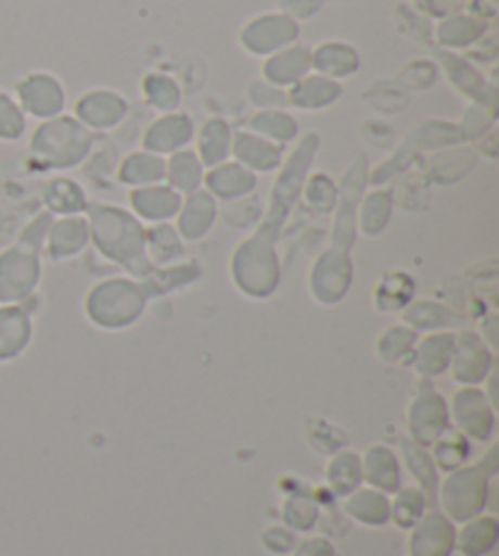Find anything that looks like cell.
<instances>
[{"label": "cell", "mask_w": 499, "mask_h": 556, "mask_svg": "<svg viewBox=\"0 0 499 556\" xmlns=\"http://www.w3.org/2000/svg\"><path fill=\"white\" fill-rule=\"evenodd\" d=\"M86 211L91 240L107 260L125 266L135 276H152L154 266L146 256V230L132 213L100 203H88Z\"/></svg>", "instance_id": "1"}, {"label": "cell", "mask_w": 499, "mask_h": 556, "mask_svg": "<svg viewBox=\"0 0 499 556\" xmlns=\"http://www.w3.org/2000/svg\"><path fill=\"white\" fill-rule=\"evenodd\" d=\"M95 132L88 130L74 115H56L39 123L29 137V156L47 172H68L84 164L93 152Z\"/></svg>", "instance_id": "2"}, {"label": "cell", "mask_w": 499, "mask_h": 556, "mask_svg": "<svg viewBox=\"0 0 499 556\" xmlns=\"http://www.w3.org/2000/svg\"><path fill=\"white\" fill-rule=\"evenodd\" d=\"M319 139L317 132H307L299 135L297 144L291 154L285 156V162L278 168V178L273 184L271 191V201H268V211L261 227H258V235L268 237V240H278V232L283 230L285 217L291 215V211L295 207V203L299 201V193H303L305 178L312 172L315 156L319 152Z\"/></svg>", "instance_id": "3"}, {"label": "cell", "mask_w": 499, "mask_h": 556, "mask_svg": "<svg viewBox=\"0 0 499 556\" xmlns=\"http://www.w3.org/2000/svg\"><path fill=\"white\" fill-rule=\"evenodd\" d=\"M52 225V213L39 215L25 227L15 247L0 254V303L15 305L35 291L39 281V250Z\"/></svg>", "instance_id": "4"}, {"label": "cell", "mask_w": 499, "mask_h": 556, "mask_svg": "<svg viewBox=\"0 0 499 556\" xmlns=\"http://www.w3.org/2000/svg\"><path fill=\"white\" fill-rule=\"evenodd\" d=\"M232 278L239 291L252 298H268L281 281L276 242L264 235L248 237L232 256Z\"/></svg>", "instance_id": "5"}, {"label": "cell", "mask_w": 499, "mask_h": 556, "mask_svg": "<svg viewBox=\"0 0 499 556\" xmlns=\"http://www.w3.org/2000/svg\"><path fill=\"white\" fill-rule=\"evenodd\" d=\"M146 305V291L144 286L127 278H110L95 286L88 293L86 313L91 320L107 330H117V327H127L139 320Z\"/></svg>", "instance_id": "6"}, {"label": "cell", "mask_w": 499, "mask_h": 556, "mask_svg": "<svg viewBox=\"0 0 499 556\" xmlns=\"http://www.w3.org/2000/svg\"><path fill=\"white\" fill-rule=\"evenodd\" d=\"M368 159L361 154L356 156L351 164H348L346 174L342 178V186H338V195H336V220H334V235H332V247L334 250H351V244L356 240V215H358V203L366 193L368 186Z\"/></svg>", "instance_id": "7"}, {"label": "cell", "mask_w": 499, "mask_h": 556, "mask_svg": "<svg viewBox=\"0 0 499 556\" xmlns=\"http://www.w3.org/2000/svg\"><path fill=\"white\" fill-rule=\"evenodd\" d=\"M13 98L27 117L35 121H52L66 111V91L54 74L29 72L15 84Z\"/></svg>", "instance_id": "8"}, {"label": "cell", "mask_w": 499, "mask_h": 556, "mask_svg": "<svg viewBox=\"0 0 499 556\" xmlns=\"http://www.w3.org/2000/svg\"><path fill=\"white\" fill-rule=\"evenodd\" d=\"M299 42V25L283 13L258 15L239 33V47L252 56H271L287 45Z\"/></svg>", "instance_id": "9"}, {"label": "cell", "mask_w": 499, "mask_h": 556, "mask_svg": "<svg viewBox=\"0 0 499 556\" xmlns=\"http://www.w3.org/2000/svg\"><path fill=\"white\" fill-rule=\"evenodd\" d=\"M129 113L127 98L115 88H93L78 96L74 103V117L91 132L115 130L125 123Z\"/></svg>", "instance_id": "10"}, {"label": "cell", "mask_w": 499, "mask_h": 556, "mask_svg": "<svg viewBox=\"0 0 499 556\" xmlns=\"http://www.w3.org/2000/svg\"><path fill=\"white\" fill-rule=\"evenodd\" d=\"M351 260L344 250H329L324 252L312 266V276H309V288L312 295L322 305H334L342 301L351 288Z\"/></svg>", "instance_id": "11"}, {"label": "cell", "mask_w": 499, "mask_h": 556, "mask_svg": "<svg viewBox=\"0 0 499 556\" xmlns=\"http://www.w3.org/2000/svg\"><path fill=\"white\" fill-rule=\"evenodd\" d=\"M195 139V123L188 113H164L149 123L142 135V149L158 156H168L191 147Z\"/></svg>", "instance_id": "12"}, {"label": "cell", "mask_w": 499, "mask_h": 556, "mask_svg": "<svg viewBox=\"0 0 499 556\" xmlns=\"http://www.w3.org/2000/svg\"><path fill=\"white\" fill-rule=\"evenodd\" d=\"M307 74H312V47L303 42L287 45L281 52L266 56L261 66L264 81L283 91L303 81Z\"/></svg>", "instance_id": "13"}, {"label": "cell", "mask_w": 499, "mask_h": 556, "mask_svg": "<svg viewBox=\"0 0 499 556\" xmlns=\"http://www.w3.org/2000/svg\"><path fill=\"white\" fill-rule=\"evenodd\" d=\"M236 164H242L252 174H273L285 162V147L264 139L248 130H236L232 137V154Z\"/></svg>", "instance_id": "14"}, {"label": "cell", "mask_w": 499, "mask_h": 556, "mask_svg": "<svg viewBox=\"0 0 499 556\" xmlns=\"http://www.w3.org/2000/svg\"><path fill=\"white\" fill-rule=\"evenodd\" d=\"M438 62H442L444 74L448 81L453 84L456 91H461L463 96L471 98L475 105H485L490 108V111H495V88L485 81V76L477 72L468 59L442 49Z\"/></svg>", "instance_id": "15"}, {"label": "cell", "mask_w": 499, "mask_h": 556, "mask_svg": "<svg viewBox=\"0 0 499 556\" xmlns=\"http://www.w3.org/2000/svg\"><path fill=\"white\" fill-rule=\"evenodd\" d=\"M258 176L248 172L242 164L232 162H222L213 168H205V178H203V188L205 191L219 201H239V198H246L248 193L256 191Z\"/></svg>", "instance_id": "16"}, {"label": "cell", "mask_w": 499, "mask_h": 556, "mask_svg": "<svg viewBox=\"0 0 499 556\" xmlns=\"http://www.w3.org/2000/svg\"><path fill=\"white\" fill-rule=\"evenodd\" d=\"M344 96V86L334 78L307 74L303 81H297L293 88H287V105L303 113H319L338 103Z\"/></svg>", "instance_id": "17"}, {"label": "cell", "mask_w": 499, "mask_h": 556, "mask_svg": "<svg viewBox=\"0 0 499 556\" xmlns=\"http://www.w3.org/2000/svg\"><path fill=\"white\" fill-rule=\"evenodd\" d=\"M361 64L363 62L358 49L346 42L329 39V42H319L317 47H312V72L334 78L338 84L361 72Z\"/></svg>", "instance_id": "18"}, {"label": "cell", "mask_w": 499, "mask_h": 556, "mask_svg": "<svg viewBox=\"0 0 499 556\" xmlns=\"http://www.w3.org/2000/svg\"><path fill=\"white\" fill-rule=\"evenodd\" d=\"M129 203H132V211L139 217H144V220L166 223L181 211L183 198L168 184H154V186L132 188V193H129Z\"/></svg>", "instance_id": "19"}, {"label": "cell", "mask_w": 499, "mask_h": 556, "mask_svg": "<svg viewBox=\"0 0 499 556\" xmlns=\"http://www.w3.org/2000/svg\"><path fill=\"white\" fill-rule=\"evenodd\" d=\"M176 217L181 240L195 242L213 230L217 217V201L205 191V188H197L195 193H188Z\"/></svg>", "instance_id": "20"}, {"label": "cell", "mask_w": 499, "mask_h": 556, "mask_svg": "<svg viewBox=\"0 0 499 556\" xmlns=\"http://www.w3.org/2000/svg\"><path fill=\"white\" fill-rule=\"evenodd\" d=\"M88 242H91V227L78 215L59 217L47 230V250L54 260H68L81 252Z\"/></svg>", "instance_id": "21"}, {"label": "cell", "mask_w": 499, "mask_h": 556, "mask_svg": "<svg viewBox=\"0 0 499 556\" xmlns=\"http://www.w3.org/2000/svg\"><path fill=\"white\" fill-rule=\"evenodd\" d=\"M232 125L222 121V117H209L200 130H195V154L200 156V162H203L205 168H213L227 162L229 154H232Z\"/></svg>", "instance_id": "22"}, {"label": "cell", "mask_w": 499, "mask_h": 556, "mask_svg": "<svg viewBox=\"0 0 499 556\" xmlns=\"http://www.w3.org/2000/svg\"><path fill=\"white\" fill-rule=\"evenodd\" d=\"M117 176H119V181L129 188L164 184L166 156L152 154V152H146V149H137V152H129L123 162H119Z\"/></svg>", "instance_id": "23"}, {"label": "cell", "mask_w": 499, "mask_h": 556, "mask_svg": "<svg viewBox=\"0 0 499 556\" xmlns=\"http://www.w3.org/2000/svg\"><path fill=\"white\" fill-rule=\"evenodd\" d=\"M205 166L195 154V149L185 147L181 152L166 156V178L164 181L178 193H195L197 188H203Z\"/></svg>", "instance_id": "24"}, {"label": "cell", "mask_w": 499, "mask_h": 556, "mask_svg": "<svg viewBox=\"0 0 499 556\" xmlns=\"http://www.w3.org/2000/svg\"><path fill=\"white\" fill-rule=\"evenodd\" d=\"M33 337V323L29 315L17 305L0 307V362L13 359L25 350Z\"/></svg>", "instance_id": "25"}, {"label": "cell", "mask_w": 499, "mask_h": 556, "mask_svg": "<svg viewBox=\"0 0 499 556\" xmlns=\"http://www.w3.org/2000/svg\"><path fill=\"white\" fill-rule=\"evenodd\" d=\"M244 130L254 132L264 139H271V142L287 147L299 139V123L293 113L287 111H256Z\"/></svg>", "instance_id": "26"}, {"label": "cell", "mask_w": 499, "mask_h": 556, "mask_svg": "<svg viewBox=\"0 0 499 556\" xmlns=\"http://www.w3.org/2000/svg\"><path fill=\"white\" fill-rule=\"evenodd\" d=\"M485 25L481 20L468 15H451L436 29V39L446 52H468L477 42H483Z\"/></svg>", "instance_id": "27"}, {"label": "cell", "mask_w": 499, "mask_h": 556, "mask_svg": "<svg viewBox=\"0 0 499 556\" xmlns=\"http://www.w3.org/2000/svg\"><path fill=\"white\" fill-rule=\"evenodd\" d=\"M393 215V191L391 188H373L358 203L356 227L368 237H375L385 230Z\"/></svg>", "instance_id": "28"}, {"label": "cell", "mask_w": 499, "mask_h": 556, "mask_svg": "<svg viewBox=\"0 0 499 556\" xmlns=\"http://www.w3.org/2000/svg\"><path fill=\"white\" fill-rule=\"evenodd\" d=\"M44 205L49 207L52 215H78L84 213L88 207V198L86 191L81 188V184L72 181V178H52L44 186Z\"/></svg>", "instance_id": "29"}, {"label": "cell", "mask_w": 499, "mask_h": 556, "mask_svg": "<svg viewBox=\"0 0 499 556\" xmlns=\"http://www.w3.org/2000/svg\"><path fill=\"white\" fill-rule=\"evenodd\" d=\"M142 96L146 105H152L156 113H176L183 103V91L176 84V78L152 72L142 78Z\"/></svg>", "instance_id": "30"}, {"label": "cell", "mask_w": 499, "mask_h": 556, "mask_svg": "<svg viewBox=\"0 0 499 556\" xmlns=\"http://www.w3.org/2000/svg\"><path fill=\"white\" fill-rule=\"evenodd\" d=\"M463 142L461 127L453 123H438V121H426L417 125L407 137V144L414 149V152H422V149H442V147H453Z\"/></svg>", "instance_id": "31"}, {"label": "cell", "mask_w": 499, "mask_h": 556, "mask_svg": "<svg viewBox=\"0 0 499 556\" xmlns=\"http://www.w3.org/2000/svg\"><path fill=\"white\" fill-rule=\"evenodd\" d=\"M183 252V242L181 235L174 227H168L166 223H158L152 230H146V256L149 262L156 264H171L178 260Z\"/></svg>", "instance_id": "32"}, {"label": "cell", "mask_w": 499, "mask_h": 556, "mask_svg": "<svg viewBox=\"0 0 499 556\" xmlns=\"http://www.w3.org/2000/svg\"><path fill=\"white\" fill-rule=\"evenodd\" d=\"M456 356V369H458V379H477L483 376V371L490 364V354L485 352V346L481 344L475 334H463L461 342L456 344L453 350Z\"/></svg>", "instance_id": "33"}, {"label": "cell", "mask_w": 499, "mask_h": 556, "mask_svg": "<svg viewBox=\"0 0 499 556\" xmlns=\"http://www.w3.org/2000/svg\"><path fill=\"white\" fill-rule=\"evenodd\" d=\"M453 350H456V340L451 334L426 337L422 346H419V354H417L419 371H426V374L444 371L446 364L453 359Z\"/></svg>", "instance_id": "34"}, {"label": "cell", "mask_w": 499, "mask_h": 556, "mask_svg": "<svg viewBox=\"0 0 499 556\" xmlns=\"http://www.w3.org/2000/svg\"><path fill=\"white\" fill-rule=\"evenodd\" d=\"M336 195L338 186L327 174H309L303 193H299V198L317 213H332L336 207Z\"/></svg>", "instance_id": "35"}, {"label": "cell", "mask_w": 499, "mask_h": 556, "mask_svg": "<svg viewBox=\"0 0 499 556\" xmlns=\"http://www.w3.org/2000/svg\"><path fill=\"white\" fill-rule=\"evenodd\" d=\"M27 135V115L13 93L0 88V142H20Z\"/></svg>", "instance_id": "36"}, {"label": "cell", "mask_w": 499, "mask_h": 556, "mask_svg": "<svg viewBox=\"0 0 499 556\" xmlns=\"http://www.w3.org/2000/svg\"><path fill=\"white\" fill-rule=\"evenodd\" d=\"M405 320L412 327H417V330H434V327H442L448 323V313L446 307L436 305L432 301H424L407 307Z\"/></svg>", "instance_id": "37"}, {"label": "cell", "mask_w": 499, "mask_h": 556, "mask_svg": "<svg viewBox=\"0 0 499 556\" xmlns=\"http://www.w3.org/2000/svg\"><path fill=\"white\" fill-rule=\"evenodd\" d=\"M248 101H252L258 111H285L287 91L266 84L264 78H256V81L248 86Z\"/></svg>", "instance_id": "38"}, {"label": "cell", "mask_w": 499, "mask_h": 556, "mask_svg": "<svg viewBox=\"0 0 499 556\" xmlns=\"http://www.w3.org/2000/svg\"><path fill=\"white\" fill-rule=\"evenodd\" d=\"M463 132V139H477V137H485L487 132L495 127V111L485 105H471L463 115V121L458 123Z\"/></svg>", "instance_id": "39"}, {"label": "cell", "mask_w": 499, "mask_h": 556, "mask_svg": "<svg viewBox=\"0 0 499 556\" xmlns=\"http://www.w3.org/2000/svg\"><path fill=\"white\" fill-rule=\"evenodd\" d=\"M414 344V332L407 330V327H391L378 342V352H381L383 359H397L399 354H405L409 346Z\"/></svg>", "instance_id": "40"}]
</instances>
